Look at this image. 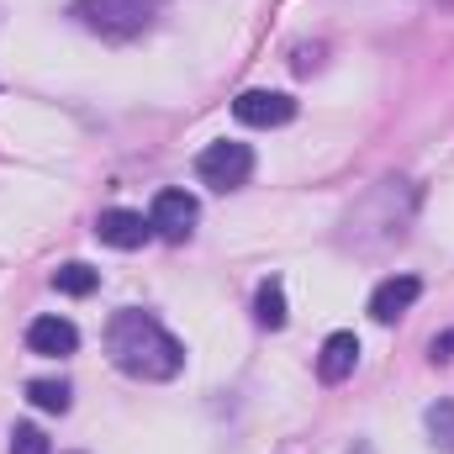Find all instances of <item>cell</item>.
<instances>
[{"mask_svg":"<svg viewBox=\"0 0 454 454\" xmlns=\"http://www.w3.org/2000/svg\"><path fill=\"white\" fill-rule=\"evenodd\" d=\"M106 354L132 380H175L185 370V343L143 307H121L106 323Z\"/></svg>","mask_w":454,"mask_h":454,"instance_id":"obj_1","label":"cell"},{"mask_svg":"<svg viewBox=\"0 0 454 454\" xmlns=\"http://www.w3.org/2000/svg\"><path fill=\"white\" fill-rule=\"evenodd\" d=\"M412 217H418V191L407 180H380L343 217V243L354 254H380V248H391V243L407 238Z\"/></svg>","mask_w":454,"mask_h":454,"instance_id":"obj_2","label":"cell"},{"mask_svg":"<svg viewBox=\"0 0 454 454\" xmlns=\"http://www.w3.org/2000/svg\"><path fill=\"white\" fill-rule=\"evenodd\" d=\"M69 16H74L85 32L106 37V43H127V37H137V32L153 27L159 0H74Z\"/></svg>","mask_w":454,"mask_h":454,"instance_id":"obj_3","label":"cell"},{"mask_svg":"<svg viewBox=\"0 0 454 454\" xmlns=\"http://www.w3.org/2000/svg\"><path fill=\"white\" fill-rule=\"evenodd\" d=\"M196 175H201V185H212V191H238V185H248V175H254V148L238 143V137L207 143V148L196 153Z\"/></svg>","mask_w":454,"mask_h":454,"instance_id":"obj_4","label":"cell"},{"mask_svg":"<svg viewBox=\"0 0 454 454\" xmlns=\"http://www.w3.org/2000/svg\"><path fill=\"white\" fill-rule=\"evenodd\" d=\"M196 217H201V207H196L191 191H159L153 207H148V227H153L159 238H169V243H185L191 227H196Z\"/></svg>","mask_w":454,"mask_h":454,"instance_id":"obj_5","label":"cell"},{"mask_svg":"<svg viewBox=\"0 0 454 454\" xmlns=\"http://www.w3.org/2000/svg\"><path fill=\"white\" fill-rule=\"evenodd\" d=\"M232 116H238L243 127H286V121L296 116V101H291L286 90H243V96L232 101Z\"/></svg>","mask_w":454,"mask_h":454,"instance_id":"obj_6","label":"cell"},{"mask_svg":"<svg viewBox=\"0 0 454 454\" xmlns=\"http://www.w3.org/2000/svg\"><path fill=\"white\" fill-rule=\"evenodd\" d=\"M27 348L37 354V359H69L74 348H80V328L69 323V317H32L27 323Z\"/></svg>","mask_w":454,"mask_h":454,"instance_id":"obj_7","label":"cell"},{"mask_svg":"<svg viewBox=\"0 0 454 454\" xmlns=\"http://www.w3.org/2000/svg\"><path fill=\"white\" fill-rule=\"evenodd\" d=\"M423 296V280L418 275H386L375 291H370V317L375 323H396L412 312V301Z\"/></svg>","mask_w":454,"mask_h":454,"instance_id":"obj_8","label":"cell"},{"mask_svg":"<svg viewBox=\"0 0 454 454\" xmlns=\"http://www.w3.org/2000/svg\"><path fill=\"white\" fill-rule=\"evenodd\" d=\"M96 238L106 243V248H143L148 238H153V227H148V217L143 212H127V207H106L101 217H96Z\"/></svg>","mask_w":454,"mask_h":454,"instance_id":"obj_9","label":"cell"},{"mask_svg":"<svg viewBox=\"0 0 454 454\" xmlns=\"http://www.w3.org/2000/svg\"><path fill=\"white\" fill-rule=\"evenodd\" d=\"M354 364H359V339L339 328V333H328L323 348H317V380L323 386H343L348 375H354Z\"/></svg>","mask_w":454,"mask_h":454,"instance_id":"obj_10","label":"cell"},{"mask_svg":"<svg viewBox=\"0 0 454 454\" xmlns=\"http://www.w3.org/2000/svg\"><path fill=\"white\" fill-rule=\"evenodd\" d=\"M96 286H101V270H90V264H80V259H69V264L53 270V291H59V296H90Z\"/></svg>","mask_w":454,"mask_h":454,"instance_id":"obj_11","label":"cell"},{"mask_svg":"<svg viewBox=\"0 0 454 454\" xmlns=\"http://www.w3.org/2000/svg\"><path fill=\"white\" fill-rule=\"evenodd\" d=\"M254 317H259V328H286V286L280 280H264L259 286V296H254Z\"/></svg>","mask_w":454,"mask_h":454,"instance_id":"obj_12","label":"cell"},{"mask_svg":"<svg viewBox=\"0 0 454 454\" xmlns=\"http://www.w3.org/2000/svg\"><path fill=\"white\" fill-rule=\"evenodd\" d=\"M27 402L37 412H69L74 391H69V380H27Z\"/></svg>","mask_w":454,"mask_h":454,"instance_id":"obj_13","label":"cell"},{"mask_svg":"<svg viewBox=\"0 0 454 454\" xmlns=\"http://www.w3.org/2000/svg\"><path fill=\"white\" fill-rule=\"evenodd\" d=\"M423 423H428V444L454 454V402H450V396H444V402H434V407L423 412Z\"/></svg>","mask_w":454,"mask_h":454,"instance_id":"obj_14","label":"cell"},{"mask_svg":"<svg viewBox=\"0 0 454 454\" xmlns=\"http://www.w3.org/2000/svg\"><path fill=\"white\" fill-rule=\"evenodd\" d=\"M11 454H53V444H48V434H43V428L16 423V428H11Z\"/></svg>","mask_w":454,"mask_h":454,"instance_id":"obj_15","label":"cell"},{"mask_svg":"<svg viewBox=\"0 0 454 454\" xmlns=\"http://www.w3.org/2000/svg\"><path fill=\"white\" fill-rule=\"evenodd\" d=\"M428 359H434V364H444V359H454V328H450V333H439V339L428 343Z\"/></svg>","mask_w":454,"mask_h":454,"instance_id":"obj_16","label":"cell"},{"mask_svg":"<svg viewBox=\"0 0 454 454\" xmlns=\"http://www.w3.org/2000/svg\"><path fill=\"white\" fill-rule=\"evenodd\" d=\"M354 454H370V444H359V450H354Z\"/></svg>","mask_w":454,"mask_h":454,"instance_id":"obj_17","label":"cell"}]
</instances>
